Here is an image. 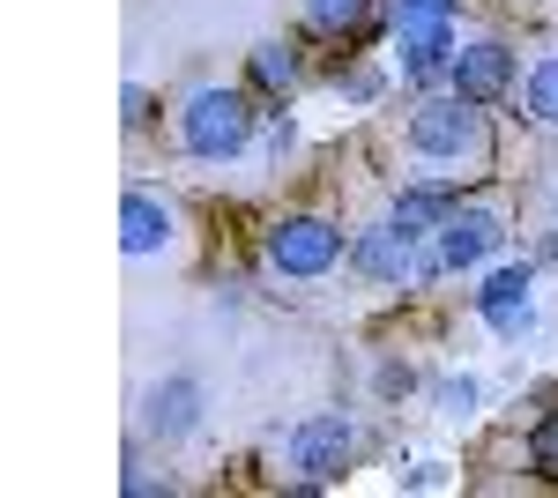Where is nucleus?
I'll return each mask as SVG.
<instances>
[{"mask_svg":"<svg viewBox=\"0 0 558 498\" xmlns=\"http://www.w3.org/2000/svg\"><path fill=\"white\" fill-rule=\"evenodd\" d=\"M529 454H536V469H544V476H558V416H544V424H536Z\"/></svg>","mask_w":558,"mask_h":498,"instance_id":"dca6fc26","label":"nucleus"},{"mask_svg":"<svg viewBox=\"0 0 558 498\" xmlns=\"http://www.w3.org/2000/svg\"><path fill=\"white\" fill-rule=\"evenodd\" d=\"M454 0H402V15H447Z\"/></svg>","mask_w":558,"mask_h":498,"instance_id":"aec40b11","label":"nucleus"},{"mask_svg":"<svg viewBox=\"0 0 558 498\" xmlns=\"http://www.w3.org/2000/svg\"><path fill=\"white\" fill-rule=\"evenodd\" d=\"M410 149L417 157H439V165H462V157H484V120H476L470 97H432L417 105V120H410Z\"/></svg>","mask_w":558,"mask_h":498,"instance_id":"f257e3e1","label":"nucleus"},{"mask_svg":"<svg viewBox=\"0 0 558 498\" xmlns=\"http://www.w3.org/2000/svg\"><path fill=\"white\" fill-rule=\"evenodd\" d=\"M380 394H410V365H380Z\"/></svg>","mask_w":558,"mask_h":498,"instance_id":"6ab92c4d","label":"nucleus"},{"mask_svg":"<svg viewBox=\"0 0 558 498\" xmlns=\"http://www.w3.org/2000/svg\"><path fill=\"white\" fill-rule=\"evenodd\" d=\"M120 246L128 253L172 246V208L157 202V194H128V208H120Z\"/></svg>","mask_w":558,"mask_h":498,"instance_id":"1a4fd4ad","label":"nucleus"},{"mask_svg":"<svg viewBox=\"0 0 558 498\" xmlns=\"http://www.w3.org/2000/svg\"><path fill=\"white\" fill-rule=\"evenodd\" d=\"M492 246H499V216L462 208V216L439 223V253H432V268H470V260H484Z\"/></svg>","mask_w":558,"mask_h":498,"instance_id":"6e6552de","label":"nucleus"},{"mask_svg":"<svg viewBox=\"0 0 558 498\" xmlns=\"http://www.w3.org/2000/svg\"><path fill=\"white\" fill-rule=\"evenodd\" d=\"M291 83H299V52H291V45H260V52H254V89L283 97Z\"/></svg>","mask_w":558,"mask_h":498,"instance_id":"4468645a","label":"nucleus"},{"mask_svg":"<svg viewBox=\"0 0 558 498\" xmlns=\"http://www.w3.org/2000/svg\"><path fill=\"white\" fill-rule=\"evenodd\" d=\"M439 402H447V416H462L476 402V387H470V379H447V387H439Z\"/></svg>","mask_w":558,"mask_h":498,"instance_id":"a211bd4d","label":"nucleus"},{"mask_svg":"<svg viewBox=\"0 0 558 498\" xmlns=\"http://www.w3.org/2000/svg\"><path fill=\"white\" fill-rule=\"evenodd\" d=\"M336 260H343V231L320 216H283L268 231V268H283V276H328Z\"/></svg>","mask_w":558,"mask_h":498,"instance_id":"7ed1b4c3","label":"nucleus"},{"mask_svg":"<svg viewBox=\"0 0 558 498\" xmlns=\"http://www.w3.org/2000/svg\"><path fill=\"white\" fill-rule=\"evenodd\" d=\"M194 416H202V387H194V379H165V387L149 394V432H165V439H186Z\"/></svg>","mask_w":558,"mask_h":498,"instance_id":"9d476101","label":"nucleus"},{"mask_svg":"<svg viewBox=\"0 0 558 498\" xmlns=\"http://www.w3.org/2000/svg\"><path fill=\"white\" fill-rule=\"evenodd\" d=\"M476 313L492 320V335H529L536 320V297H529V268H499V276H484V291H476Z\"/></svg>","mask_w":558,"mask_h":498,"instance_id":"0eeeda50","label":"nucleus"},{"mask_svg":"<svg viewBox=\"0 0 558 498\" xmlns=\"http://www.w3.org/2000/svg\"><path fill=\"white\" fill-rule=\"evenodd\" d=\"M305 23L320 38H365L373 31V0H305Z\"/></svg>","mask_w":558,"mask_h":498,"instance_id":"f8f14e48","label":"nucleus"},{"mask_svg":"<svg viewBox=\"0 0 558 498\" xmlns=\"http://www.w3.org/2000/svg\"><path fill=\"white\" fill-rule=\"evenodd\" d=\"M350 454H357V432H350L343 416H313L299 439H291V461H299L305 484H336Z\"/></svg>","mask_w":558,"mask_h":498,"instance_id":"39448f33","label":"nucleus"},{"mask_svg":"<svg viewBox=\"0 0 558 498\" xmlns=\"http://www.w3.org/2000/svg\"><path fill=\"white\" fill-rule=\"evenodd\" d=\"M395 31H402V75L410 83H439L454 68V52H462L447 15H395Z\"/></svg>","mask_w":558,"mask_h":498,"instance_id":"20e7f679","label":"nucleus"},{"mask_svg":"<svg viewBox=\"0 0 558 498\" xmlns=\"http://www.w3.org/2000/svg\"><path fill=\"white\" fill-rule=\"evenodd\" d=\"M179 134H186V149H194V157H239V149H246V134H254V112H246V97H239V89H202V97L186 105Z\"/></svg>","mask_w":558,"mask_h":498,"instance_id":"f03ea898","label":"nucleus"},{"mask_svg":"<svg viewBox=\"0 0 558 498\" xmlns=\"http://www.w3.org/2000/svg\"><path fill=\"white\" fill-rule=\"evenodd\" d=\"M529 112H536L544 126H558V52L536 60V75H529Z\"/></svg>","mask_w":558,"mask_h":498,"instance_id":"2eb2a0df","label":"nucleus"},{"mask_svg":"<svg viewBox=\"0 0 558 498\" xmlns=\"http://www.w3.org/2000/svg\"><path fill=\"white\" fill-rule=\"evenodd\" d=\"M447 83H454V97H470V105H492L499 89L514 83V52H507V45H492V38H476V45L454 52Z\"/></svg>","mask_w":558,"mask_h":498,"instance_id":"423d86ee","label":"nucleus"},{"mask_svg":"<svg viewBox=\"0 0 558 498\" xmlns=\"http://www.w3.org/2000/svg\"><path fill=\"white\" fill-rule=\"evenodd\" d=\"M357 268H365L373 283H402V276H410V231H395V223H387V231H365V239H357Z\"/></svg>","mask_w":558,"mask_h":498,"instance_id":"9b49d317","label":"nucleus"},{"mask_svg":"<svg viewBox=\"0 0 558 498\" xmlns=\"http://www.w3.org/2000/svg\"><path fill=\"white\" fill-rule=\"evenodd\" d=\"M447 216H454V194H447V186H417V194H402V202H395V231H410V239H417V231H439Z\"/></svg>","mask_w":558,"mask_h":498,"instance_id":"ddd939ff","label":"nucleus"},{"mask_svg":"<svg viewBox=\"0 0 558 498\" xmlns=\"http://www.w3.org/2000/svg\"><path fill=\"white\" fill-rule=\"evenodd\" d=\"M336 83H343L357 105H365V97H380V75H373V68H336Z\"/></svg>","mask_w":558,"mask_h":498,"instance_id":"f3484780","label":"nucleus"}]
</instances>
